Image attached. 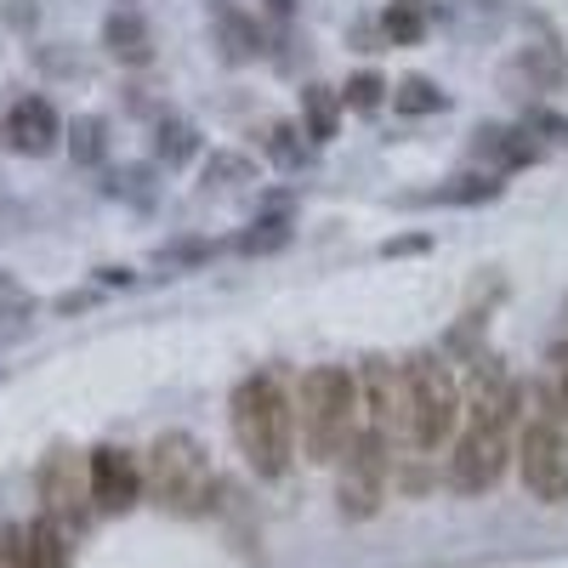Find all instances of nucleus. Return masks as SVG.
<instances>
[{
	"label": "nucleus",
	"instance_id": "nucleus-27",
	"mask_svg": "<svg viewBox=\"0 0 568 568\" xmlns=\"http://www.w3.org/2000/svg\"><path fill=\"white\" fill-rule=\"evenodd\" d=\"M262 7H267L273 18H291V12H296V0H262Z\"/></svg>",
	"mask_w": 568,
	"mask_h": 568
},
{
	"label": "nucleus",
	"instance_id": "nucleus-14",
	"mask_svg": "<svg viewBox=\"0 0 568 568\" xmlns=\"http://www.w3.org/2000/svg\"><path fill=\"white\" fill-rule=\"evenodd\" d=\"M216 23H222V40H227V58H256V52H262V34L245 23L240 7H227V0H222V7H216Z\"/></svg>",
	"mask_w": 568,
	"mask_h": 568
},
{
	"label": "nucleus",
	"instance_id": "nucleus-10",
	"mask_svg": "<svg viewBox=\"0 0 568 568\" xmlns=\"http://www.w3.org/2000/svg\"><path fill=\"white\" fill-rule=\"evenodd\" d=\"M0 557H7V568H69L63 524L40 517V524H29V529H7V540H0Z\"/></svg>",
	"mask_w": 568,
	"mask_h": 568
},
{
	"label": "nucleus",
	"instance_id": "nucleus-8",
	"mask_svg": "<svg viewBox=\"0 0 568 568\" xmlns=\"http://www.w3.org/2000/svg\"><path fill=\"white\" fill-rule=\"evenodd\" d=\"M85 484H91V506L120 517V511H131L142 500V466H136L131 449L103 444V449H91V460H85Z\"/></svg>",
	"mask_w": 568,
	"mask_h": 568
},
{
	"label": "nucleus",
	"instance_id": "nucleus-7",
	"mask_svg": "<svg viewBox=\"0 0 568 568\" xmlns=\"http://www.w3.org/2000/svg\"><path fill=\"white\" fill-rule=\"evenodd\" d=\"M517 471L540 506H568V426L551 415L529 420L517 433Z\"/></svg>",
	"mask_w": 568,
	"mask_h": 568
},
{
	"label": "nucleus",
	"instance_id": "nucleus-26",
	"mask_svg": "<svg viewBox=\"0 0 568 568\" xmlns=\"http://www.w3.org/2000/svg\"><path fill=\"white\" fill-rule=\"evenodd\" d=\"M0 313H29V296L18 291V284H12L7 273H0Z\"/></svg>",
	"mask_w": 568,
	"mask_h": 568
},
{
	"label": "nucleus",
	"instance_id": "nucleus-1",
	"mask_svg": "<svg viewBox=\"0 0 568 568\" xmlns=\"http://www.w3.org/2000/svg\"><path fill=\"white\" fill-rule=\"evenodd\" d=\"M511 426H517V387L489 375V387L466 404L455 426V455H449V489L455 495H484L500 484L511 460Z\"/></svg>",
	"mask_w": 568,
	"mask_h": 568
},
{
	"label": "nucleus",
	"instance_id": "nucleus-28",
	"mask_svg": "<svg viewBox=\"0 0 568 568\" xmlns=\"http://www.w3.org/2000/svg\"><path fill=\"white\" fill-rule=\"evenodd\" d=\"M562 404H568V364H562Z\"/></svg>",
	"mask_w": 568,
	"mask_h": 568
},
{
	"label": "nucleus",
	"instance_id": "nucleus-4",
	"mask_svg": "<svg viewBox=\"0 0 568 568\" xmlns=\"http://www.w3.org/2000/svg\"><path fill=\"white\" fill-rule=\"evenodd\" d=\"M398 375H404V449L409 455H433L438 444L455 438V426L466 415L460 382H455V369L444 358H433V353L409 358Z\"/></svg>",
	"mask_w": 568,
	"mask_h": 568
},
{
	"label": "nucleus",
	"instance_id": "nucleus-6",
	"mask_svg": "<svg viewBox=\"0 0 568 568\" xmlns=\"http://www.w3.org/2000/svg\"><path fill=\"white\" fill-rule=\"evenodd\" d=\"M387 466H393V449L353 426V438L342 449V478H336V506H342L347 524H364V517L382 511V500H387Z\"/></svg>",
	"mask_w": 568,
	"mask_h": 568
},
{
	"label": "nucleus",
	"instance_id": "nucleus-19",
	"mask_svg": "<svg viewBox=\"0 0 568 568\" xmlns=\"http://www.w3.org/2000/svg\"><path fill=\"white\" fill-rule=\"evenodd\" d=\"M478 149L484 154H495V160H506V165H524L529 160V142H517V131H478Z\"/></svg>",
	"mask_w": 568,
	"mask_h": 568
},
{
	"label": "nucleus",
	"instance_id": "nucleus-23",
	"mask_svg": "<svg viewBox=\"0 0 568 568\" xmlns=\"http://www.w3.org/2000/svg\"><path fill=\"white\" fill-rule=\"evenodd\" d=\"M267 149H273V160H278V165H296V160H302V142H296V131H291V125H278Z\"/></svg>",
	"mask_w": 568,
	"mask_h": 568
},
{
	"label": "nucleus",
	"instance_id": "nucleus-3",
	"mask_svg": "<svg viewBox=\"0 0 568 568\" xmlns=\"http://www.w3.org/2000/svg\"><path fill=\"white\" fill-rule=\"evenodd\" d=\"M353 426H358V375H347L342 364H313L296 387V433L307 444V460L318 466L342 460Z\"/></svg>",
	"mask_w": 568,
	"mask_h": 568
},
{
	"label": "nucleus",
	"instance_id": "nucleus-5",
	"mask_svg": "<svg viewBox=\"0 0 568 568\" xmlns=\"http://www.w3.org/2000/svg\"><path fill=\"white\" fill-rule=\"evenodd\" d=\"M142 495H154V506L176 511V517H200L211 511L216 495V471L211 455L194 433H160L149 460H142Z\"/></svg>",
	"mask_w": 568,
	"mask_h": 568
},
{
	"label": "nucleus",
	"instance_id": "nucleus-16",
	"mask_svg": "<svg viewBox=\"0 0 568 568\" xmlns=\"http://www.w3.org/2000/svg\"><path fill=\"white\" fill-rule=\"evenodd\" d=\"M393 109H398V114H438V109H444V91H438L433 80L409 74L404 85H393Z\"/></svg>",
	"mask_w": 568,
	"mask_h": 568
},
{
	"label": "nucleus",
	"instance_id": "nucleus-18",
	"mask_svg": "<svg viewBox=\"0 0 568 568\" xmlns=\"http://www.w3.org/2000/svg\"><path fill=\"white\" fill-rule=\"evenodd\" d=\"M69 149H74L80 165H98V160H103V120H74Z\"/></svg>",
	"mask_w": 568,
	"mask_h": 568
},
{
	"label": "nucleus",
	"instance_id": "nucleus-22",
	"mask_svg": "<svg viewBox=\"0 0 568 568\" xmlns=\"http://www.w3.org/2000/svg\"><path fill=\"white\" fill-rule=\"evenodd\" d=\"M251 176V160H240V154H211V165H205V182H245Z\"/></svg>",
	"mask_w": 568,
	"mask_h": 568
},
{
	"label": "nucleus",
	"instance_id": "nucleus-24",
	"mask_svg": "<svg viewBox=\"0 0 568 568\" xmlns=\"http://www.w3.org/2000/svg\"><path fill=\"white\" fill-rule=\"evenodd\" d=\"M495 182L489 176H460V187H444V200H489Z\"/></svg>",
	"mask_w": 568,
	"mask_h": 568
},
{
	"label": "nucleus",
	"instance_id": "nucleus-20",
	"mask_svg": "<svg viewBox=\"0 0 568 568\" xmlns=\"http://www.w3.org/2000/svg\"><path fill=\"white\" fill-rule=\"evenodd\" d=\"M387 91H393V85H387L382 74H353L347 91H342V103H347V109H375V103L387 98Z\"/></svg>",
	"mask_w": 568,
	"mask_h": 568
},
{
	"label": "nucleus",
	"instance_id": "nucleus-15",
	"mask_svg": "<svg viewBox=\"0 0 568 568\" xmlns=\"http://www.w3.org/2000/svg\"><path fill=\"white\" fill-rule=\"evenodd\" d=\"M382 23H387V40L393 45H415L426 34V0H393Z\"/></svg>",
	"mask_w": 568,
	"mask_h": 568
},
{
	"label": "nucleus",
	"instance_id": "nucleus-25",
	"mask_svg": "<svg viewBox=\"0 0 568 568\" xmlns=\"http://www.w3.org/2000/svg\"><path fill=\"white\" fill-rule=\"evenodd\" d=\"M529 131H546L551 142H568V120L562 114H546V109H529Z\"/></svg>",
	"mask_w": 568,
	"mask_h": 568
},
{
	"label": "nucleus",
	"instance_id": "nucleus-17",
	"mask_svg": "<svg viewBox=\"0 0 568 568\" xmlns=\"http://www.w3.org/2000/svg\"><path fill=\"white\" fill-rule=\"evenodd\" d=\"M160 160H165V165H182V160H194V125H182V120H165V125H160Z\"/></svg>",
	"mask_w": 568,
	"mask_h": 568
},
{
	"label": "nucleus",
	"instance_id": "nucleus-2",
	"mask_svg": "<svg viewBox=\"0 0 568 568\" xmlns=\"http://www.w3.org/2000/svg\"><path fill=\"white\" fill-rule=\"evenodd\" d=\"M233 444L256 478H284L296 460V398L278 375H245L233 387Z\"/></svg>",
	"mask_w": 568,
	"mask_h": 568
},
{
	"label": "nucleus",
	"instance_id": "nucleus-11",
	"mask_svg": "<svg viewBox=\"0 0 568 568\" xmlns=\"http://www.w3.org/2000/svg\"><path fill=\"white\" fill-rule=\"evenodd\" d=\"M58 136H63V125H58V109L45 103V98H18V103H12V114H7V142H12L18 154H52Z\"/></svg>",
	"mask_w": 568,
	"mask_h": 568
},
{
	"label": "nucleus",
	"instance_id": "nucleus-21",
	"mask_svg": "<svg viewBox=\"0 0 568 568\" xmlns=\"http://www.w3.org/2000/svg\"><path fill=\"white\" fill-rule=\"evenodd\" d=\"M517 69H524L529 80H562V58H557V45H529V52L517 58Z\"/></svg>",
	"mask_w": 568,
	"mask_h": 568
},
{
	"label": "nucleus",
	"instance_id": "nucleus-9",
	"mask_svg": "<svg viewBox=\"0 0 568 568\" xmlns=\"http://www.w3.org/2000/svg\"><path fill=\"white\" fill-rule=\"evenodd\" d=\"M40 500L52 524H80L85 506H91V484H85V466L74 460V449H52L40 460Z\"/></svg>",
	"mask_w": 568,
	"mask_h": 568
},
{
	"label": "nucleus",
	"instance_id": "nucleus-13",
	"mask_svg": "<svg viewBox=\"0 0 568 568\" xmlns=\"http://www.w3.org/2000/svg\"><path fill=\"white\" fill-rule=\"evenodd\" d=\"M302 120H307V136L313 142H329V136H336V125H342V98L329 85H307L302 91Z\"/></svg>",
	"mask_w": 568,
	"mask_h": 568
},
{
	"label": "nucleus",
	"instance_id": "nucleus-12",
	"mask_svg": "<svg viewBox=\"0 0 568 568\" xmlns=\"http://www.w3.org/2000/svg\"><path fill=\"white\" fill-rule=\"evenodd\" d=\"M103 34H109V52H114L120 63H149V58H154V45H149V23H142L136 12H114Z\"/></svg>",
	"mask_w": 568,
	"mask_h": 568
}]
</instances>
